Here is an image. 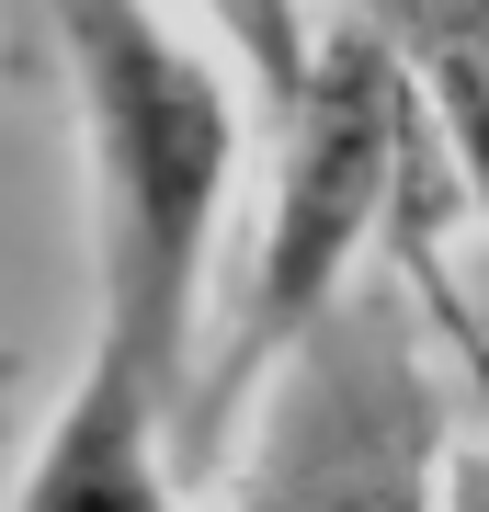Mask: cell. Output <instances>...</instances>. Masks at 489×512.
I'll return each instance as SVG.
<instances>
[{"label": "cell", "mask_w": 489, "mask_h": 512, "mask_svg": "<svg viewBox=\"0 0 489 512\" xmlns=\"http://www.w3.org/2000/svg\"><path fill=\"white\" fill-rule=\"evenodd\" d=\"M57 69L80 103L91 171V342H114L137 376L194 410L205 376V262L239 183V103L251 80L217 69L194 35H171L148 0H46Z\"/></svg>", "instance_id": "6da1fadb"}, {"label": "cell", "mask_w": 489, "mask_h": 512, "mask_svg": "<svg viewBox=\"0 0 489 512\" xmlns=\"http://www.w3.org/2000/svg\"><path fill=\"white\" fill-rule=\"evenodd\" d=\"M228 512H455V421L421 342V217L251 399Z\"/></svg>", "instance_id": "3957f363"}, {"label": "cell", "mask_w": 489, "mask_h": 512, "mask_svg": "<svg viewBox=\"0 0 489 512\" xmlns=\"http://www.w3.org/2000/svg\"><path fill=\"white\" fill-rule=\"evenodd\" d=\"M455 512H489V456H455Z\"/></svg>", "instance_id": "52a82bcc"}, {"label": "cell", "mask_w": 489, "mask_h": 512, "mask_svg": "<svg viewBox=\"0 0 489 512\" xmlns=\"http://www.w3.org/2000/svg\"><path fill=\"white\" fill-rule=\"evenodd\" d=\"M0 387H12V365H0Z\"/></svg>", "instance_id": "ba28073f"}, {"label": "cell", "mask_w": 489, "mask_h": 512, "mask_svg": "<svg viewBox=\"0 0 489 512\" xmlns=\"http://www.w3.org/2000/svg\"><path fill=\"white\" fill-rule=\"evenodd\" d=\"M205 23H217L228 69L251 80V103H262V114H296V92H308V69H319L308 0H205Z\"/></svg>", "instance_id": "8992f818"}, {"label": "cell", "mask_w": 489, "mask_h": 512, "mask_svg": "<svg viewBox=\"0 0 489 512\" xmlns=\"http://www.w3.org/2000/svg\"><path fill=\"white\" fill-rule=\"evenodd\" d=\"M410 137H421V103H410L387 35L364 12L319 23V69H308V92H296V114H285V160H273V194H262V239H251V262H239V296H228L217 342H205L194 410H182V456H217L239 399H262V376L364 285L376 228H399Z\"/></svg>", "instance_id": "7a4b0ae2"}, {"label": "cell", "mask_w": 489, "mask_h": 512, "mask_svg": "<svg viewBox=\"0 0 489 512\" xmlns=\"http://www.w3.org/2000/svg\"><path fill=\"white\" fill-rule=\"evenodd\" d=\"M353 12L387 35L410 103L455 137V171L489 217V0H353Z\"/></svg>", "instance_id": "5b68a950"}, {"label": "cell", "mask_w": 489, "mask_h": 512, "mask_svg": "<svg viewBox=\"0 0 489 512\" xmlns=\"http://www.w3.org/2000/svg\"><path fill=\"white\" fill-rule=\"evenodd\" d=\"M171 456H182V410H171V387L137 376L114 342H91L80 376L57 387L35 456H23L12 512H182Z\"/></svg>", "instance_id": "277c9868"}]
</instances>
